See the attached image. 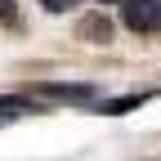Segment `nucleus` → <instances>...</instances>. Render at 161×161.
Here are the masks:
<instances>
[{
  "instance_id": "f257e3e1",
  "label": "nucleus",
  "mask_w": 161,
  "mask_h": 161,
  "mask_svg": "<svg viewBox=\"0 0 161 161\" xmlns=\"http://www.w3.org/2000/svg\"><path fill=\"white\" fill-rule=\"evenodd\" d=\"M121 18L134 31H152V27H161V0H125L121 5Z\"/></svg>"
},
{
  "instance_id": "f03ea898",
  "label": "nucleus",
  "mask_w": 161,
  "mask_h": 161,
  "mask_svg": "<svg viewBox=\"0 0 161 161\" xmlns=\"http://www.w3.org/2000/svg\"><path fill=\"white\" fill-rule=\"evenodd\" d=\"M40 94L45 98H67V103H85L94 90L90 85H40Z\"/></svg>"
},
{
  "instance_id": "7ed1b4c3",
  "label": "nucleus",
  "mask_w": 161,
  "mask_h": 161,
  "mask_svg": "<svg viewBox=\"0 0 161 161\" xmlns=\"http://www.w3.org/2000/svg\"><path fill=\"white\" fill-rule=\"evenodd\" d=\"M27 112H31V103H27V98L0 94V125H5V121H18V116H27Z\"/></svg>"
},
{
  "instance_id": "20e7f679",
  "label": "nucleus",
  "mask_w": 161,
  "mask_h": 161,
  "mask_svg": "<svg viewBox=\"0 0 161 161\" xmlns=\"http://www.w3.org/2000/svg\"><path fill=\"white\" fill-rule=\"evenodd\" d=\"M76 31H80V36H90V40H98V45L112 36V27L103 23V18H80V27H76Z\"/></svg>"
},
{
  "instance_id": "39448f33",
  "label": "nucleus",
  "mask_w": 161,
  "mask_h": 161,
  "mask_svg": "<svg viewBox=\"0 0 161 161\" xmlns=\"http://www.w3.org/2000/svg\"><path fill=\"white\" fill-rule=\"evenodd\" d=\"M148 98H152V90H143V94H130V98H112V103H108L103 112L121 116V112H130V108H139V103H148Z\"/></svg>"
},
{
  "instance_id": "423d86ee",
  "label": "nucleus",
  "mask_w": 161,
  "mask_h": 161,
  "mask_svg": "<svg viewBox=\"0 0 161 161\" xmlns=\"http://www.w3.org/2000/svg\"><path fill=\"white\" fill-rule=\"evenodd\" d=\"M0 23H5V27H18V9H14V0H0Z\"/></svg>"
},
{
  "instance_id": "0eeeda50",
  "label": "nucleus",
  "mask_w": 161,
  "mask_h": 161,
  "mask_svg": "<svg viewBox=\"0 0 161 161\" xmlns=\"http://www.w3.org/2000/svg\"><path fill=\"white\" fill-rule=\"evenodd\" d=\"M40 5H45V9H49V14H67V9H72V5H76V0H40Z\"/></svg>"
},
{
  "instance_id": "6e6552de",
  "label": "nucleus",
  "mask_w": 161,
  "mask_h": 161,
  "mask_svg": "<svg viewBox=\"0 0 161 161\" xmlns=\"http://www.w3.org/2000/svg\"><path fill=\"white\" fill-rule=\"evenodd\" d=\"M103 5H112V0H103Z\"/></svg>"
}]
</instances>
